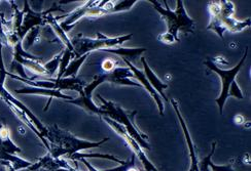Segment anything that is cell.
I'll return each mask as SVG.
<instances>
[{
	"mask_svg": "<svg viewBox=\"0 0 251 171\" xmlns=\"http://www.w3.org/2000/svg\"><path fill=\"white\" fill-rule=\"evenodd\" d=\"M47 129L48 131L45 138L50 147L49 154L54 158H62L66 156L69 159L72 155L79 153L82 150L100 147L109 140L108 137H106L98 143L82 141L70 132L61 129L57 124L47 127Z\"/></svg>",
	"mask_w": 251,
	"mask_h": 171,
	"instance_id": "cell-1",
	"label": "cell"
},
{
	"mask_svg": "<svg viewBox=\"0 0 251 171\" xmlns=\"http://www.w3.org/2000/svg\"><path fill=\"white\" fill-rule=\"evenodd\" d=\"M151 2L153 4L154 8L165 18L167 27H168L167 33L159 36V40L162 41L163 43L172 44L174 41L179 42V38H178L179 31H182L184 33H194L195 21L186 15L183 1H181V0H178V1H177V8L175 12H172V10L169 8L168 4H167V1H164L166 5V9L162 7L159 1H151Z\"/></svg>",
	"mask_w": 251,
	"mask_h": 171,
	"instance_id": "cell-2",
	"label": "cell"
},
{
	"mask_svg": "<svg viewBox=\"0 0 251 171\" xmlns=\"http://www.w3.org/2000/svg\"><path fill=\"white\" fill-rule=\"evenodd\" d=\"M210 10L211 21L207 27L208 30H213L218 36L224 39V32L228 30L231 32H240L250 26V19L244 22L233 18L234 4L231 1H210L208 3Z\"/></svg>",
	"mask_w": 251,
	"mask_h": 171,
	"instance_id": "cell-3",
	"label": "cell"
},
{
	"mask_svg": "<svg viewBox=\"0 0 251 171\" xmlns=\"http://www.w3.org/2000/svg\"><path fill=\"white\" fill-rule=\"evenodd\" d=\"M97 97L103 103V106L101 107V109H103L104 111H106V116L108 117V118H110L111 120L116 121L120 124H123V126L125 127V129L127 130V132L129 133V135L132 138H134L136 143H137L140 147H142L145 150L150 151L151 147L148 143L149 137L146 136L145 134H143L142 132H140L137 129V127H136L135 123H134V116L137 114V112H136V111H134V112L125 111L124 109L121 108L119 105L104 100L100 94H98Z\"/></svg>",
	"mask_w": 251,
	"mask_h": 171,
	"instance_id": "cell-4",
	"label": "cell"
},
{
	"mask_svg": "<svg viewBox=\"0 0 251 171\" xmlns=\"http://www.w3.org/2000/svg\"><path fill=\"white\" fill-rule=\"evenodd\" d=\"M81 35L82 34H78L76 37H75L71 40L73 49H75L72 58L78 59L81 56L87 55V53H90L93 50L102 51L104 49L112 48L117 45L123 44L124 42L132 39L133 37L132 34H129V35H124L121 37L109 38L101 33H97V39H91V38L82 37Z\"/></svg>",
	"mask_w": 251,
	"mask_h": 171,
	"instance_id": "cell-5",
	"label": "cell"
},
{
	"mask_svg": "<svg viewBox=\"0 0 251 171\" xmlns=\"http://www.w3.org/2000/svg\"><path fill=\"white\" fill-rule=\"evenodd\" d=\"M247 53H248V47H246L245 49V52L244 55L241 59V61H240L238 63V65L235 66L233 69L231 70H223L221 68H218L215 64H213L212 61H206L205 62V65L210 69L212 71H214L215 73H217L219 75V77H221L222 79V85H223V89H222V93L219 97L215 100L216 104L218 105V108H219V113L223 114L224 112V107H225V104H226V101L228 97V91L229 89H231V86L233 85V83H235V78L237 76V74L239 73V71L241 70L243 64L246 60V57H247Z\"/></svg>",
	"mask_w": 251,
	"mask_h": 171,
	"instance_id": "cell-6",
	"label": "cell"
},
{
	"mask_svg": "<svg viewBox=\"0 0 251 171\" xmlns=\"http://www.w3.org/2000/svg\"><path fill=\"white\" fill-rule=\"evenodd\" d=\"M130 77H134L132 71L129 68H122V67H117L109 73H102V74L96 75V76L94 77V81L89 85H86L85 88H83V95L88 99H91L93 90L95 89L98 85H100L101 83L105 81L117 83V84L129 85V86H136V87L142 86L140 84L131 81V79H129Z\"/></svg>",
	"mask_w": 251,
	"mask_h": 171,
	"instance_id": "cell-7",
	"label": "cell"
},
{
	"mask_svg": "<svg viewBox=\"0 0 251 171\" xmlns=\"http://www.w3.org/2000/svg\"><path fill=\"white\" fill-rule=\"evenodd\" d=\"M102 119L105 121V122H107L109 124V126L112 127L113 129L117 131V133H119V135H121L124 138L125 142L127 143V145L131 148V150L133 151V155L135 157L139 158V160H140L141 163H142V166L144 167V169L146 171H158V170H156L155 166H153V164L150 161V160L148 159V157H146V155L144 154V152L141 150V147L137 143H136V141L134 140V138H132L129 135V133L127 132V130L125 129V127L122 124L111 120L110 118H108L107 116H103Z\"/></svg>",
	"mask_w": 251,
	"mask_h": 171,
	"instance_id": "cell-8",
	"label": "cell"
},
{
	"mask_svg": "<svg viewBox=\"0 0 251 171\" xmlns=\"http://www.w3.org/2000/svg\"><path fill=\"white\" fill-rule=\"evenodd\" d=\"M24 17L23 22L21 25L17 34L20 40H23L28 32L35 27H40L41 25L46 24V17L48 12L45 13H36L29 6V1H25L24 4Z\"/></svg>",
	"mask_w": 251,
	"mask_h": 171,
	"instance_id": "cell-9",
	"label": "cell"
},
{
	"mask_svg": "<svg viewBox=\"0 0 251 171\" xmlns=\"http://www.w3.org/2000/svg\"><path fill=\"white\" fill-rule=\"evenodd\" d=\"M4 82H5V79L4 78H0V98H1L2 100H3V102L4 103H6V102H8V103H10V104H13V105H15L16 107H18L19 109H21L22 110L23 112H25L26 114H27V116L29 117V119L32 121V123L34 124V126L36 127V129L40 132V134L43 135L44 137H45V135L47 134V131H48V129H47V127L41 123V121L37 118V117L31 112L27 107L24 105V104H22L21 103L20 101H18L14 95H12L10 94L6 89H5V87H4ZM46 140V138H45Z\"/></svg>",
	"mask_w": 251,
	"mask_h": 171,
	"instance_id": "cell-10",
	"label": "cell"
},
{
	"mask_svg": "<svg viewBox=\"0 0 251 171\" xmlns=\"http://www.w3.org/2000/svg\"><path fill=\"white\" fill-rule=\"evenodd\" d=\"M60 168H64L67 170L72 171L73 167L68 164V162L64 158H54L50 156L49 153L41 157L38 161L35 163H32L30 167H28L26 170L23 171H37V170H57Z\"/></svg>",
	"mask_w": 251,
	"mask_h": 171,
	"instance_id": "cell-11",
	"label": "cell"
},
{
	"mask_svg": "<svg viewBox=\"0 0 251 171\" xmlns=\"http://www.w3.org/2000/svg\"><path fill=\"white\" fill-rule=\"evenodd\" d=\"M18 94H35V95H45V97H49L50 101L48 102L45 111L48 110L49 106L50 104V101L53 98L61 99V100H66V101H72L75 100L70 95L64 94L61 90L58 89H47V88H39V87H32V86H25L22 88H19L15 90Z\"/></svg>",
	"mask_w": 251,
	"mask_h": 171,
	"instance_id": "cell-12",
	"label": "cell"
},
{
	"mask_svg": "<svg viewBox=\"0 0 251 171\" xmlns=\"http://www.w3.org/2000/svg\"><path fill=\"white\" fill-rule=\"evenodd\" d=\"M123 61L127 64L128 65V68L132 71V73H133V75L134 76H136L137 77L139 80H140V82H141V84H143V86L149 90V92L151 93V97L153 98V100L155 101V103H156V105L159 106V110H160V115H164V105H163V102H162V100H161V98H160V95L156 93V91L152 88V86L151 85V83H150V81L148 80V78L145 77V75L141 72V71H139L137 68H136L133 64L129 61V60H127L126 58H123Z\"/></svg>",
	"mask_w": 251,
	"mask_h": 171,
	"instance_id": "cell-13",
	"label": "cell"
},
{
	"mask_svg": "<svg viewBox=\"0 0 251 171\" xmlns=\"http://www.w3.org/2000/svg\"><path fill=\"white\" fill-rule=\"evenodd\" d=\"M0 165L4 166L6 171H20L26 170L32 165V163L18 157L17 155L0 152Z\"/></svg>",
	"mask_w": 251,
	"mask_h": 171,
	"instance_id": "cell-14",
	"label": "cell"
},
{
	"mask_svg": "<svg viewBox=\"0 0 251 171\" xmlns=\"http://www.w3.org/2000/svg\"><path fill=\"white\" fill-rule=\"evenodd\" d=\"M96 4H98V1H88L87 3L83 4L81 7H78L77 9H75L73 13L66 15L65 17L67 19L64 21V22L60 24L63 31H64L65 33H66V32L70 31L72 29V27L75 26V24L77 22V21L80 20L83 17H87L90 8L93 7V6H95Z\"/></svg>",
	"mask_w": 251,
	"mask_h": 171,
	"instance_id": "cell-15",
	"label": "cell"
},
{
	"mask_svg": "<svg viewBox=\"0 0 251 171\" xmlns=\"http://www.w3.org/2000/svg\"><path fill=\"white\" fill-rule=\"evenodd\" d=\"M0 152L17 155L22 153L21 150L10 138V131L8 127L0 121Z\"/></svg>",
	"mask_w": 251,
	"mask_h": 171,
	"instance_id": "cell-16",
	"label": "cell"
},
{
	"mask_svg": "<svg viewBox=\"0 0 251 171\" xmlns=\"http://www.w3.org/2000/svg\"><path fill=\"white\" fill-rule=\"evenodd\" d=\"M141 61H142L143 67H144V71H145V77L148 78V80L150 81V83H151V85L152 86V88H153L156 92H159V94H161V97H162L166 102H168V98L166 97V94L164 93V90H165L166 88H168L169 85L163 83L158 77H156V75H155V74L153 73V71L150 68L149 64L146 63V61H145L144 58H142Z\"/></svg>",
	"mask_w": 251,
	"mask_h": 171,
	"instance_id": "cell-17",
	"label": "cell"
},
{
	"mask_svg": "<svg viewBox=\"0 0 251 171\" xmlns=\"http://www.w3.org/2000/svg\"><path fill=\"white\" fill-rule=\"evenodd\" d=\"M53 9H54V7L48 10V14H47V17H46V23H49L50 25L51 29L55 31V33L57 34V36L59 37V39L61 40L62 43L65 44L66 48L72 52V56H73V51H75V49H73L71 40L68 38V36L66 35L65 32L63 31L61 26L58 24V19L51 15V10H53Z\"/></svg>",
	"mask_w": 251,
	"mask_h": 171,
	"instance_id": "cell-18",
	"label": "cell"
},
{
	"mask_svg": "<svg viewBox=\"0 0 251 171\" xmlns=\"http://www.w3.org/2000/svg\"><path fill=\"white\" fill-rule=\"evenodd\" d=\"M81 97L77 100H72V101H66V103H69V104H73V105H76V106H79L81 107V108L86 109L90 112H93V113H96L100 116H106V111H104L103 109L101 108H98V107L94 104L92 102V99H88L86 98L85 95H83V91L80 93Z\"/></svg>",
	"mask_w": 251,
	"mask_h": 171,
	"instance_id": "cell-19",
	"label": "cell"
},
{
	"mask_svg": "<svg viewBox=\"0 0 251 171\" xmlns=\"http://www.w3.org/2000/svg\"><path fill=\"white\" fill-rule=\"evenodd\" d=\"M90 56V53H87V55H83L78 59H75L72 62L69 63V65L67 66L64 74H63L62 78H73L75 77V75L79 71V68L81 66V64L85 62V60Z\"/></svg>",
	"mask_w": 251,
	"mask_h": 171,
	"instance_id": "cell-20",
	"label": "cell"
},
{
	"mask_svg": "<svg viewBox=\"0 0 251 171\" xmlns=\"http://www.w3.org/2000/svg\"><path fill=\"white\" fill-rule=\"evenodd\" d=\"M39 31H40V27H35L33 29H31L26 34V36L22 40V44H24L25 49H28L30 46H32L38 40Z\"/></svg>",
	"mask_w": 251,
	"mask_h": 171,
	"instance_id": "cell-21",
	"label": "cell"
},
{
	"mask_svg": "<svg viewBox=\"0 0 251 171\" xmlns=\"http://www.w3.org/2000/svg\"><path fill=\"white\" fill-rule=\"evenodd\" d=\"M92 157H96V158H103V159H109L111 161H116L120 164H124L125 161H122V160L118 159L117 157L111 156V155H105V154H81V153H76L75 155H72L69 159L73 160V161H76V160L79 159H85V158H92Z\"/></svg>",
	"mask_w": 251,
	"mask_h": 171,
	"instance_id": "cell-22",
	"label": "cell"
},
{
	"mask_svg": "<svg viewBox=\"0 0 251 171\" xmlns=\"http://www.w3.org/2000/svg\"><path fill=\"white\" fill-rule=\"evenodd\" d=\"M72 59V52L70 50H68L67 48H65V50L63 51V55L60 61V66H59V74L57 76V80H60L63 76V74H64L67 66L69 65L70 60Z\"/></svg>",
	"mask_w": 251,
	"mask_h": 171,
	"instance_id": "cell-23",
	"label": "cell"
},
{
	"mask_svg": "<svg viewBox=\"0 0 251 171\" xmlns=\"http://www.w3.org/2000/svg\"><path fill=\"white\" fill-rule=\"evenodd\" d=\"M135 158L136 157L133 155L130 160H128V161H125L124 164H121V166L104 170V171H146L144 168L141 169L135 165Z\"/></svg>",
	"mask_w": 251,
	"mask_h": 171,
	"instance_id": "cell-24",
	"label": "cell"
},
{
	"mask_svg": "<svg viewBox=\"0 0 251 171\" xmlns=\"http://www.w3.org/2000/svg\"><path fill=\"white\" fill-rule=\"evenodd\" d=\"M62 55H63V51L61 53H59L58 56H56L53 60L50 61L49 63L45 64V68H46V71H47V75L49 77H53L55 73L57 72V70L59 69V66H60V61H61V58H62Z\"/></svg>",
	"mask_w": 251,
	"mask_h": 171,
	"instance_id": "cell-25",
	"label": "cell"
},
{
	"mask_svg": "<svg viewBox=\"0 0 251 171\" xmlns=\"http://www.w3.org/2000/svg\"><path fill=\"white\" fill-rule=\"evenodd\" d=\"M119 65V62L116 61L114 59H105V61H103V63L101 64V69L103 71V73H109L112 70L116 69Z\"/></svg>",
	"mask_w": 251,
	"mask_h": 171,
	"instance_id": "cell-26",
	"label": "cell"
},
{
	"mask_svg": "<svg viewBox=\"0 0 251 171\" xmlns=\"http://www.w3.org/2000/svg\"><path fill=\"white\" fill-rule=\"evenodd\" d=\"M208 166L211 168L212 171H235V169L233 168V165H232V164L225 165V166H216V165H214L211 161H209Z\"/></svg>",
	"mask_w": 251,
	"mask_h": 171,
	"instance_id": "cell-27",
	"label": "cell"
},
{
	"mask_svg": "<svg viewBox=\"0 0 251 171\" xmlns=\"http://www.w3.org/2000/svg\"><path fill=\"white\" fill-rule=\"evenodd\" d=\"M0 44H1L2 46L3 45L8 46V40H7V36H6V33H5L2 22H1V16H0Z\"/></svg>",
	"mask_w": 251,
	"mask_h": 171,
	"instance_id": "cell-28",
	"label": "cell"
},
{
	"mask_svg": "<svg viewBox=\"0 0 251 171\" xmlns=\"http://www.w3.org/2000/svg\"><path fill=\"white\" fill-rule=\"evenodd\" d=\"M79 160H80V161H81L83 164H85V165L87 166V168H88L89 171H99V170H97L95 167L92 166V164H90V163L87 161V160H85V159H79Z\"/></svg>",
	"mask_w": 251,
	"mask_h": 171,
	"instance_id": "cell-29",
	"label": "cell"
},
{
	"mask_svg": "<svg viewBox=\"0 0 251 171\" xmlns=\"http://www.w3.org/2000/svg\"><path fill=\"white\" fill-rule=\"evenodd\" d=\"M244 121V117L241 116V115H237L235 116V122L236 123H241Z\"/></svg>",
	"mask_w": 251,
	"mask_h": 171,
	"instance_id": "cell-30",
	"label": "cell"
},
{
	"mask_svg": "<svg viewBox=\"0 0 251 171\" xmlns=\"http://www.w3.org/2000/svg\"><path fill=\"white\" fill-rule=\"evenodd\" d=\"M188 171H199V169H198V162L192 163L191 164V168H190V170H188Z\"/></svg>",
	"mask_w": 251,
	"mask_h": 171,
	"instance_id": "cell-31",
	"label": "cell"
},
{
	"mask_svg": "<svg viewBox=\"0 0 251 171\" xmlns=\"http://www.w3.org/2000/svg\"><path fill=\"white\" fill-rule=\"evenodd\" d=\"M1 48H2V45H1V44H0V57H1V56H2V53H1Z\"/></svg>",
	"mask_w": 251,
	"mask_h": 171,
	"instance_id": "cell-32",
	"label": "cell"
}]
</instances>
